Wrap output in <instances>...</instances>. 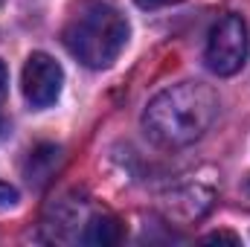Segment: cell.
Listing matches in <instances>:
<instances>
[{
	"label": "cell",
	"instance_id": "8",
	"mask_svg": "<svg viewBox=\"0 0 250 247\" xmlns=\"http://www.w3.org/2000/svg\"><path fill=\"white\" fill-rule=\"evenodd\" d=\"M204 242H207V245H221V242H227V245H239L242 239H239L236 233H227V230H218V233H209V236H204Z\"/></svg>",
	"mask_w": 250,
	"mask_h": 247
},
{
	"label": "cell",
	"instance_id": "4",
	"mask_svg": "<svg viewBox=\"0 0 250 247\" xmlns=\"http://www.w3.org/2000/svg\"><path fill=\"white\" fill-rule=\"evenodd\" d=\"M62 84H64V70L53 56L32 53L26 59L21 87H23V96L32 108H50L62 96Z\"/></svg>",
	"mask_w": 250,
	"mask_h": 247
},
{
	"label": "cell",
	"instance_id": "6",
	"mask_svg": "<svg viewBox=\"0 0 250 247\" xmlns=\"http://www.w3.org/2000/svg\"><path fill=\"white\" fill-rule=\"evenodd\" d=\"M59 160H62V148L59 145H38L35 151H29V169H26L29 181L32 178L35 181H47L53 175V169L59 166Z\"/></svg>",
	"mask_w": 250,
	"mask_h": 247
},
{
	"label": "cell",
	"instance_id": "5",
	"mask_svg": "<svg viewBox=\"0 0 250 247\" xmlns=\"http://www.w3.org/2000/svg\"><path fill=\"white\" fill-rule=\"evenodd\" d=\"M82 242L84 245H96V247H108V245H120L123 242V227L114 215L102 212V215H93L82 233Z\"/></svg>",
	"mask_w": 250,
	"mask_h": 247
},
{
	"label": "cell",
	"instance_id": "1",
	"mask_svg": "<svg viewBox=\"0 0 250 247\" xmlns=\"http://www.w3.org/2000/svg\"><path fill=\"white\" fill-rule=\"evenodd\" d=\"M218 117V96L204 82H181L160 90L143 114V128L163 148H184L201 140Z\"/></svg>",
	"mask_w": 250,
	"mask_h": 247
},
{
	"label": "cell",
	"instance_id": "10",
	"mask_svg": "<svg viewBox=\"0 0 250 247\" xmlns=\"http://www.w3.org/2000/svg\"><path fill=\"white\" fill-rule=\"evenodd\" d=\"M172 3H181V0H137V6H143V9H160V6H172Z\"/></svg>",
	"mask_w": 250,
	"mask_h": 247
},
{
	"label": "cell",
	"instance_id": "11",
	"mask_svg": "<svg viewBox=\"0 0 250 247\" xmlns=\"http://www.w3.org/2000/svg\"><path fill=\"white\" fill-rule=\"evenodd\" d=\"M248 192H250V181H248Z\"/></svg>",
	"mask_w": 250,
	"mask_h": 247
},
{
	"label": "cell",
	"instance_id": "2",
	"mask_svg": "<svg viewBox=\"0 0 250 247\" xmlns=\"http://www.w3.org/2000/svg\"><path fill=\"white\" fill-rule=\"evenodd\" d=\"M62 41L73 59L90 70H102L111 67L125 50L128 23L102 0H73L62 26Z\"/></svg>",
	"mask_w": 250,
	"mask_h": 247
},
{
	"label": "cell",
	"instance_id": "12",
	"mask_svg": "<svg viewBox=\"0 0 250 247\" xmlns=\"http://www.w3.org/2000/svg\"><path fill=\"white\" fill-rule=\"evenodd\" d=\"M0 6H3V0H0Z\"/></svg>",
	"mask_w": 250,
	"mask_h": 247
},
{
	"label": "cell",
	"instance_id": "7",
	"mask_svg": "<svg viewBox=\"0 0 250 247\" xmlns=\"http://www.w3.org/2000/svg\"><path fill=\"white\" fill-rule=\"evenodd\" d=\"M18 201H21L18 189L0 181V212H6V209H15V206H18Z\"/></svg>",
	"mask_w": 250,
	"mask_h": 247
},
{
	"label": "cell",
	"instance_id": "3",
	"mask_svg": "<svg viewBox=\"0 0 250 247\" xmlns=\"http://www.w3.org/2000/svg\"><path fill=\"white\" fill-rule=\"evenodd\" d=\"M248 59V26L239 15L221 18L207 41V64L218 76H233Z\"/></svg>",
	"mask_w": 250,
	"mask_h": 247
},
{
	"label": "cell",
	"instance_id": "9",
	"mask_svg": "<svg viewBox=\"0 0 250 247\" xmlns=\"http://www.w3.org/2000/svg\"><path fill=\"white\" fill-rule=\"evenodd\" d=\"M6 93H9V70H6V64L0 62V105L6 102Z\"/></svg>",
	"mask_w": 250,
	"mask_h": 247
}]
</instances>
